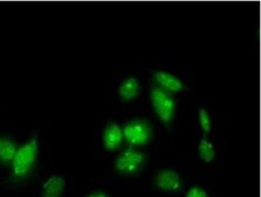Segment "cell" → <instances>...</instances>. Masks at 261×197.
I'll return each instance as SVG.
<instances>
[{
  "label": "cell",
  "instance_id": "obj_1",
  "mask_svg": "<svg viewBox=\"0 0 261 197\" xmlns=\"http://www.w3.org/2000/svg\"><path fill=\"white\" fill-rule=\"evenodd\" d=\"M38 145L36 137H32L17 150L12 160V171L15 178L21 179L28 176L35 163Z\"/></svg>",
  "mask_w": 261,
  "mask_h": 197
},
{
  "label": "cell",
  "instance_id": "obj_2",
  "mask_svg": "<svg viewBox=\"0 0 261 197\" xmlns=\"http://www.w3.org/2000/svg\"><path fill=\"white\" fill-rule=\"evenodd\" d=\"M151 101L158 117L165 125H170L175 117L176 104L170 92L158 85H153L151 89Z\"/></svg>",
  "mask_w": 261,
  "mask_h": 197
},
{
  "label": "cell",
  "instance_id": "obj_3",
  "mask_svg": "<svg viewBox=\"0 0 261 197\" xmlns=\"http://www.w3.org/2000/svg\"><path fill=\"white\" fill-rule=\"evenodd\" d=\"M122 135L130 145H147L153 135L152 126L145 119H134L125 125Z\"/></svg>",
  "mask_w": 261,
  "mask_h": 197
},
{
  "label": "cell",
  "instance_id": "obj_4",
  "mask_svg": "<svg viewBox=\"0 0 261 197\" xmlns=\"http://www.w3.org/2000/svg\"><path fill=\"white\" fill-rule=\"evenodd\" d=\"M147 161V156L140 151L127 149L121 153L115 161V169L120 174L130 176L139 172Z\"/></svg>",
  "mask_w": 261,
  "mask_h": 197
},
{
  "label": "cell",
  "instance_id": "obj_5",
  "mask_svg": "<svg viewBox=\"0 0 261 197\" xmlns=\"http://www.w3.org/2000/svg\"><path fill=\"white\" fill-rule=\"evenodd\" d=\"M156 186L166 192H178L182 187V182L179 174L171 169L161 170L155 177Z\"/></svg>",
  "mask_w": 261,
  "mask_h": 197
},
{
  "label": "cell",
  "instance_id": "obj_6",
  "mask_svg": "<svg viewBox=\"0 0 261 197\" xmlns=\"http://www.w3.org/2000/svg\"><path fill=\"white\" fill-rule=\"evenodd\" d=\"M153 76L158 82V86L166 90L167 92H180L182 90H186L182 81L170 72L160 70L153 72Z\"/></svg>",
  "mask_w": 261,
  "mask_h": 197
},
{
  "label": "cell",
  "instance_id": "obj_7",
  "mask_svg": "<svg viewBox=\"0 0 261 197\" xmlns=\"http://www.w3.org/2000/svg\"><path fill=\"white\" fill-rule=\"evenodd\" d=\"M122 139H124L122 130L116 123L110 122L106 125L103 134V142L105 149L110 151L117 149L120 146Z\"/></svg>",
  "mask_w": 261,
  "mask_h": 197
},
{
  "label": "cell",
  "instance_id": "obj_8",
  "mask_svg": "<svg viewBox=\"0 0 261 197\" xmlns=\"http://www.w3.org/2000/svg\"><path fill=\"white\" fill-rule=\"evenodd\" d=\"M141 91L140 82L135 77H129L121 82L119 87V95L122 101L129 102L139 95Z\"/></svg>",
  "mask_w": 261,
  "mask_h": 197
},
{
  "label": "cell",
  "instance_id": "obj_9",
  "mask_svg": "<svg viewBox=\"0 0 261 197\" xmlns=\"http://www.w3.org/2000/svg\"><path fill=\"white\" fill-rule=\"evenodd\" d=\"M66 182L64 178L59 176H53L43 185V197H61L64 193Z\"/></svg>",
  "mask_w": 261,
  "mask_h": 197
},
{
  "label": "cell",
  "instance_id": "obj_10",
  "mask_svg": "<svg viewBox=\"0 0 261 197\" xmlns=\"http://www.w3.org/2000/svg\"><path fill=\"white\" fill-rule=\"evenodd\" d=\"M17 150L18 148L12 140L5 137H0V162L2 163L12 162Z\"/></svg>",
  "mask_w": 261,
  "mask_h": 197
},
{
  "label": "cell",
  "instance_id": "obj_11",
  "mask_svg": "<svg viewBox=\"0 0 261 197\" xmlns=\"http://www.w3.org/2000/svg\"><path fill=\"white\" fill-rule=\"evenodd\" d=\"M198 153L199 157L206 163L212 162L214 160V157H216V150H214L212 142L206 138H202L200 143H199Z\"/></svg>",
  "mask_w": 261,
  "mask_h": 197
},
{
  "label": "cell",
  "instance_id": "obj_12",
  "mask_svg": "<svg viewBox=\"0 0 261 197\" xmlns=\"http://www.w3.org/2000/svg\"><path fill=\"white\" fill-rule=\"evenodd\" d=\"M199 122H200V126L204 133L211 132V118L209 113L203 108L199 110Z\"/></svg>",
  "mask_w": 261,
  "mask_h": 197
},
{
  "label": "cell",
  "instance_id": "obj_13",
  "mask_svg": "<svg viewBox=\"0 0 261 197\" xmlns=\"http://www.w3.org/2000/svg\"><path fill=\"white\" fill-rule=\"evenodd\" d=\"M186 197H208V194L202 187L193 186L186 194Z\"/></svg>",
  "mask_w": 261,
  "mask_h": 197
},
{
  "label": "cell",
  "instance_id": "obj_14",
  "mask_svg": "<svg viewBox=\"0 0 261 197\" xmlns=\"http://www.w3.org/2000/svg\"><path fill=\"white\" fill-rule=\"evenodd\" d=\"M88 197H109L105 193L102 192H95V193H92L90 194Z\"/></svg>",
  "mask_w": 261,
  "mask_h": 197
}]
</instances>
